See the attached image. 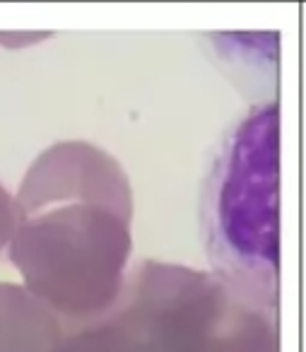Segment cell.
<instances>
[{
  "label": "cell",
  "mask_w": 306,
  "mask_h": 352,
  "mask_svg": "<svg viewBox=\"0 0 306 352\" xmlns=\"http://www.w3.org/2000/svg\"><path fill=\"white\" fill-rule=\"evenodd\" d=\"M10 258L25 287L70 323L118 299L133 251V188L92 142H56L30 166L15 198Z\"/></svg>",
  "instance_id": "6da1fadb"
},
{
  "label": "cell",
  "mask_w": 306,
  "mask_h": 352,
  "mask_svg": "<svg viewBox=\"0 0 306 352\" xmlns=\"http://www.w3.org/2000/svg\"><path fill=\"white\" fill-rule=\"evenodd\" d=\"M280 102L251 104L217 142L200 188L210 273L241 302L277 316Z\"/></svg>",
  "instance_id": "7a4b0ae2"
},
{
  "label": "cell",
  "mask_w": 306,
  "mask_h": 352,
  "mask_svg": "<svg viewBox=\"0 0 306 352\" xmlns=\"http://www.w3.org/2000/svg\"><path fill=\"white\" fill-rule=\"evenodd\" d=\"M229 302L212 273L142 261L107 311L65 321L58 352H210Z\"/></svg>",
  "instance_id": "3957f363"
},
{
  "label": "cell",
  "mask_w": 306,
  "mask_h": 352,
  "mask_svg": "<svg viewBox=\"0 0 306 352\" xmlns=\"http://www.w3.org/2000/svg\"><path fill=\"white\" fill-rule=\"evenodd\" d=\"M65 326L27 287L0 285V352H58Z\"/></svg>",
  "instance_id": "277c9868"
},
{
  "label": "cell",
  "mask_w": 306,
  "mask_h": 352,
  "mask_svg": "<svg viewBox=\"0 0 306 352\" xmlns=\"http://www.w3.org/2000/svg\"><path fill=\"white\" fill-rule=\"evenodd\" d=\"M17 230V208L15 198L8 196V191L0 186V249L10 244L12 234Z\"/></svg>",
  "instance_id": "5b68a950"
}]
</instances>
